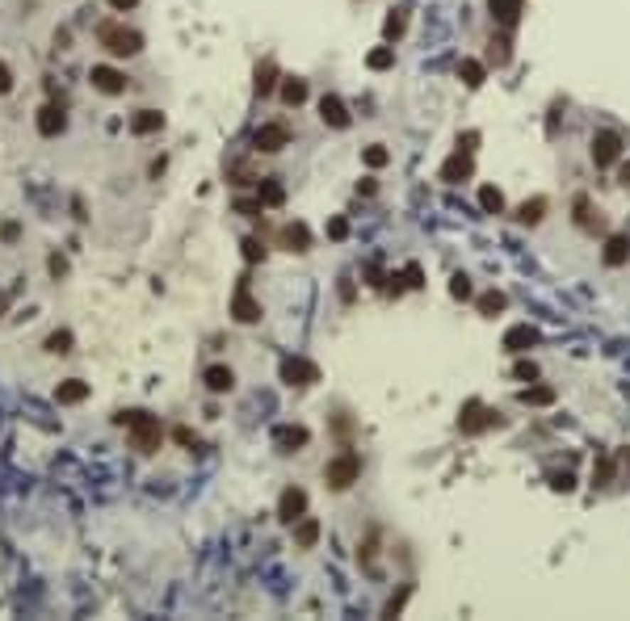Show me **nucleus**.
<instances>
[{
	"instance_id": "7",
	"label": "nucleus",
	"mask_w": 630,
	"mask_h": 621,
	"mask_svg": "<svg viewBox=\"0 0 630 621\" xmlns=\"http://www.w3.org/2000/svg\"><path fill=\"white\" fill-rule=\"evenodd\" d=\"M286 143H290V131H286L282 122H265L261 131L252 134V147H257L261 156H273V151H282Z\"/></svg>"
},
{
	"instance_id": "33",
	"label": "nucleus",
	"mask_w": 630,
	"mask_h": 621,
	"mask_svg": "<svg viewBox=\"0 0 630 621\" xmlns=\"http://www.w3.org/2000/svg\"><path fill=\"white\" fill-rule=\"evenodd\" d=\"M46 353H55V357L72 353V332H50L46 336Z\"/></svg>"
},
{
	"instance_id": "16",
	"label": "nucleus",
	"mask_w": 630,
	"mask_h": 621,
	"mask_svg": "<svg viewBox=\"0 0 630 621\" xmlns=\"http://www.w3.org/2000/svg\"><path fill=\"white\" fill-rule=\"evenodd\" d=\"M68 131V114L59 109V105H43L38 109V134H46V139H55V134Z\"/></svg>"
},
{
	"instance_id": "22",
	"label": "nucleus",
	"mask_w": 630,
	"mask_h": 621,
	"mask_svg": "<svg viewBox=\"0 0 630 621\" xmlns=\"http://www.w3.org/2000/svg\"><path fill=\"white\" fill-rule=\"evenodd\" d=\"M484 76H488V68H484L479 59H462V63H458V80H462L466 89H479Z\"/></svg>"
},
{
	"instance_id": "34",
	"label": "nucleus",
	"mask_w": 630,
	"mask_h": 621,
	"mask_svg": "<svg viewBox=\"0 0 630 621\" xmlns=\"http://www.w3.org/2000/svg\"><path fill=\"white\" fill-rule=\"evenodd\" d=\"M404 30H407V13H404V9H395V13L383 21V34H387V38H400Z\"/></svg>"
},
{
	"instance_id": "2",
	"label": "nucleus",
	"mask_w": 630,
	"mask_h": 621,
	"mask_svg": "<svg viewBox=\"0 0 630 621\" xmlns=\"http://www.w3.org/2000/svg\"><path fill=\"white\" fill-rule=\"evenodd\" d=\"M114 420H118L122 428H131V445H135L139 453H156V449H160V437H164V433H160V420H156V416H147V411L135 407V411H118Z\"/></svg>"
},
{
	"instance_id": "26",
	"label": "nucleus",
	"mask_w": 630,
	"mask_h": 621,
	"mask_svg": "<svg viewBox=\"0 0 630 621\" xmlns=\"http://www.w3.org/2000/svg\"><path fill=\"white\" fill-rule=\"evenodd\" d=\"M277 92H282L286 105H303V101H307V80H299V76H294V80H282Z\"/></svg>"
},
{
	"instance_id": "44",
	"label": "nucleus",
	"mask_w": 630,
	"mask_h": 621,
	"mask_svg": "<svg viewBox=\"0 0 630 621\" xmlns=\"http://www.w3.org/2000/svg\"><path fill=\"white\" fill-rule=\"evenodd\" d=\"M4 92H13V72H9V63L0 59V97H4Z\"/></svg>"
},
{
	"instance_id": "24",
	"label": "nucleus",
	"mask_w": 630,
	"mask_h": 621,
	"mask_svg": "<svg viewBox=\"0 0 630 621\" xmlns=\"http://www.w3.org/2000/svg\"><path fill=\"white\" fill-rule=\"evenodd\" d=\"M273 89H277V63L265 59V63L257 68V97H269Z\"/></svg>"
},
{
	"instance_id": "30",
	"label": "nucleus",
	"mask_w": 630,
	"mask_h": 621,
	"mask_svg": "<svg viewBox=\"0 0 630 621\" xmlns=\"http://www.w3.org/2000/svg\"><path fill=\"white\" fill-rule=\"evenodd\" d=\"M504 307H508V298H504L500 290H488V294H479V310H484V315H500Z\"/></svg>"
},
{
	"instance_id": "27",
	"label": "nucleus",
	"mask_w": 630,
	"mask_h": 621,
	"mask_svg": "<svg viewBox=\"0 0 630 621\" xmlns=\"http://www.w3.org/2000/svg\"><path fill=\"white\" fill-rule=\"evenodd\" d=\"M521 403H525V407H550V403H555V387H525V391H521Z\"/></svg>"
},
{
	"instance_id": "4",
	"label": "nucleus",
	"mask_w": 630,
	"mask_h": 621,
	"mask_svg": "<svg viewBox=\"0 0 630 621\" xmlns=\"http://www.w3.org/2000/svg\"><path fill=\"white\" fill-rule=\"evenodd\" d=\"M89 80H92V89L97 92H105V97H122L127 92V72H118V68H110V63H97L89 72Z\"/></svg>"
},
{
	"instance_id": "1",
	"label": "nucleus",
	"mask_w": 630,
	"mask_h": 621,
	"mask_svg": "<svg viewBox=\"0 0 630 621\" xmlns=\"http://www.w3.org/2000/svg\"><path fill=\"white\" fill-rule=\"evenodd\" d=\"M97 43L105 46L114 59H131V55L143 50V34L131 30L127 21H101V26H97Z\"/></svg>"
},
{
	"instance_id": "37",
	"label": "nucleus",
	"mask_w": 630,
	"mask_h": 621,
	"mask_svg": "<svg viewBox=\"0 0 630 621\" xmlns=\"http://www.w3.org/2000/svg\"><path fill=\"white\" fill-rule=\"evenodd\" d=\"M244 261H248V265L265 261V244H261V239H244Z\"/></svg>"
},
{
	"instance_id": "47",
	"label": "nucleus",
	"mask_w": 630,
	"mask_h": 621,
	"mask_svg": "<svg viewBox=\"0 0 630 621\" xmlns=\"http://www.w3.org/2000/svg\"><path fill=\"white\" fill-rule=\"evenodd\" d=\"M475 143H479V134L471 131V134H462V139H458V147H462V151H475Z\"/></svg>"
},
{
	"instance_id": "11",
	"label": "nucleus",
	"mask_w": 630,
	"mask_h": 621,
	"mask_svg": "<svg viewBox=\"0 0 630 621\" xmlns=\"http://www.w3.org/2000/svg\"><path fill=\"white\" fill-rule=\"evenodd\" d=\"M492 420H496V416H488V407H484V403L471 399L466 407H462V416H458V428H462L466 437H475V433H484Z\"/></svg>"
},
{
	"instance_id": "12",
	"label": "nucleus",
	"mask_w": 630,
	"mask_h": 621,
	"mask_svg": "<svg viewBox=\"0 0 630 621\" xmlns=\"http://www.w3.org/2000/svg\"><path fill=\"white\" fill-rule=\"evenodd\" d=\"M277 239H282L286 252H311V231H307V222H286V227L277 231Z\"/></svg>"
},
{
	"instance_id": "38",
	"label": "nucleus",
	"mask_w": 630,
	"mask_h": 621,
	"mask_svg": "<svg viewBox=\"0 0 630 621\" xmlns=\"http://www.w3.org/2000/svg\"><path fill=\"white\" fill-rule=\"evenodd\" d=\"M609 479H614V462H609V458H601V462L592 466V483L601 487V483H609Z\"/></svg>"
},
{
	"instance_id": "48",
	"label": "nucleus",
	"mask_w": 630,
	"mask_h": 621,
	"mask_svg": "<svg viewBox=\"0 0 630 621\" xmlns=\"http://www.w3.org/2000/svg\"><path fill=\"white\" fill-rule=\"evenodd\" d=\"M139 0H110V9H118V13H127V9H135Z\"/></svg>"
},
{
	"instance_id": "8",
	"label": "nucleus",
	"mask_w": 630,
	"mask_h": 621,
	"mask_svg": "<svg viewBox=\"0 0 630 621\" xmlns=\"http://www.w3.org/2000/svg\"><path fill=\"white\" fill-rule=\"evenodd\" d=\"M315 378H319V369L311 361H303V357H286L282 361V382L286 387H311Z\"/></svg>"
},
{
	"instance_id": "13",
	"label": "nucleus",
	"mask_w": 630,
	"mask_h": 621,
	"mask_svg": "<svg viewBox=\"0 0 630 621\" xmlns=\"http://www.w3.org/2000/svg\"><path fill=\"white\" fill-rule=\"evenodd\" d=\"M471 173H475V160H471V151H454L450 160L442 164V180H450V185H458V180H471Z\"/></svg>"
},
{
	"instance_id": "39",
	"label": "nucleus",
	"mask_w": 630,
	"mask_h": 621,
	"mask_svg": "<svg viewBox=\"0 0 630 621\" xmlns=\"http://www.w3.org/2000/svg\"><path fill=\"white\" fill-rule=\"evenodd\" d=\"M450 294H454V298H462V303H466V298L475 294V290H471V277H462V273H458V277H454V281H450Z\"/></svg>"
},
{
	"instance_id": "43",
	"label": "nucleus",
	"mask_w": 630,
	"mask_h": 621,
	"mask_svg": "<svg viewBox=\"0 0 630 621\" xmlns=\"http://www.w3.org/2000/svg\"><path fill=\"white\" fill-rule=\"evenodd\" d=\"M328 235H332V239H345V235H349V222H345V219H332V222H328Z\"/></svg>"
},
{
	"instance_id": "36",
	"label": "nucleus",
	"mask_w": 630,
	"mask_h": 621,
	"mask_svg": "<svg viewBox=\"0 0 630 621\" xmlns=\"http://www.w3.org/2000/svg\"><path fill=\"white\" fill-rule=\"evenodd\" d=\"M488 63H496V68L508 63V38H492V46H488Z\"/></svg>"
},
{
	"instance_id": "25",
	"label": "nucleus",
	"mask_w": 630,
	"mask_h": 621,
	"mask_svg": "<svg viewBox=\"0 0 630 621\" xmlns=\"http://www.w3.org/2000/svg\"><path fill=\"white\" fill-rule=\"evenodd\" d=\"M257 202L261 206H282L286 202V189L277 180H257Z\"/></svg>"
},
{
	"instance_id": "29",
	"label": "nucleus",
	"mask_w": 630,
	"mask_h": 621,
	"mask_svg": "<svg viewBox=\"0 0 630 621\" xmlns=\"http://www.w3.org/2000/svg\"><path fill=\"white\" fill-rule=\"evenodd\" d=\"M542 215H546V198H534V202H525V206L517 210V219L525 222V227H534V222H542Z\"/></svg>"
},
{
	"instance_id": "18",
	"label": "nucleus",
	"mask_w": 630,
	"mask_h": 621,
	"mask_svg": "<svg viewBox=\"0 0 630 621\" xmlns=\"http://www.w3.org/2000/svg\"><path fill=\"white\" fill-rule=\"evenodd\" d=\"M601 256H605V265H609V269L626 265V261H630V239H626V235H609V239H605V252H601Z\"/></svg>"
},
{
	"instance_id": "3",
	"label": "nucleus",
	"mask_w": 630,
	"mask_h": 621,
	"mask_svg": "<svg viewBox=\"0 0 630 621\" xmlns=\"http://www.w3.org/2000/svg\"><path fill=\"white\" fill-rule=\"evenodd\" d=\"M358 475H361V458H358V453H341V458H332V462L324 466V483H328L332 491L353 487V483H358Z\"/></svg>"
},
{
	"instance_id": "35",
	"label": "nucleus",
	"mask_w": 630,
	"mask_h": 621,
	"mask_svg": "<svg viewBox=\"0 0 630 621\" xmlns=\"http://www.w3.org/2000/svg\"><path fill=\"white\" fill-rule=\"evenodd\" d=\"M407 596H412V583H404V588H400V596H391V600H387L383 617H400V613H404V605H407Z\"/></svg>"
},
{
	"instance_id": "45",
	"label": "nucleus",
	"mask_w": 630,
	"mask_h": 621,
	"mask_svg": "<svg viewBox=\"0 0 630 621\" xmlns=\"http://www.w3.org/2000/svg\"><path fill=\"white\" fill-rule=\"evenodd\" d=\"M407 286H412V290H420V286H425V273H420V265H407Z\"/></svg>"
},
{
	"instance_id": "23",
	"label": "nucleus",
	"mask_w": 630,
	"mask_h": 621,
	"mask_svg": "<svg viewBox=\"0 0 630 621\" xmlns=\"http://www.w3.org/2000/svg\"><path fill=\"white\" fill-rule=\"evenodd\" d=\"M206 387H210L215 395H223V391L235 387V374H231L227 365H210V369H206Z\"/></svg>"
},
{
	"instance_id": "40",
	"label": "nucleus",
	"mask_w": 630,
	"mask_h": 621,
	"mask_svg": "<svg viewBox=\"0 0 630 621\" xmlns=\"http://www.w3.org/2000/svg\"><path fill=\"white\" fill-rule=\"evenodd\" d=\"M513 378L534 382V378H538V365H534V361H517V365H513Z\"/></svg>"
},
{
	"instance_id": "32",
	"label": "nucleus",
	"mask_w": 630,
	"mask_h": 621,
	"mask_svg": "<svg viewBox=\"0 0 630 621\" xmlns=\"http://www.w3.org/2000/svg\"><path fill=\"white\" fill-rule=\"evenodd\" d=\"M361 160H365V168H387L391 151H387L383 143H374V147H365V151H361Z\"/></svg>"
},
{
	"instance_id": "9",
	"label": "nucleus",
	"mask_w": 630,
	"mask_h": 621,
	"mask_svg": "<svg viewBox=\"0 0 630 621\" xmlns=\"http://www.w3.org/2000/svg\"><path fill=\"white\" fill-rule=\"evenodd\" d=\"M299 517H307V491L303 487H286L282 491V500H277V521L294 525Z\"/></svg>"
},
{
	"instance_id": "49",
	"label": "nucleus",
	"mask_w": 630,
	"mask_h": 621,
	"mask_svg": "<svg viewBox=\"0 0 630 621\" xmlns=\"http://www.w3.org/2000/svg\"><path fill=\"white\" fill-rule=\"evenodd\" d=\"M618 180H622V185H630V160L622 164V173H618Z\"/></svg>"
},
{
	"instance_id": "46",
	"label": "nucleus",
	"mask_w": 630,
	"mask_h": 621,
	"mask_svg": "<svg viewBox=\"0 0 630 621\" xmlns=\"http://www.w3.org/2000/svg\"><path fill=\"white\" fill-rule=\"evenodd\" d=\"M235 210H240V215H261L265 206H261V202H248V198H240V202H235Z\"/></svg>"
},
{
	"instance_id": "6",
	"label": "nucleus",
	"mask_w": 630,
	"mask_h": 621,
	"mask_svg": "<svg viewBox=\"0 0 630 621\" xmlns=\"http://www.w3.org/2000/svg\"><path fill=\"white\" fill-rule=\"evenodd\" d=\"M319 118H324V126H332V131H349V109H345V101L336 97V92H324L319 97Z\"/></svg>"
},
{
	"instance_id": "41",
	"label": "nucleus",
	"mask_w": 630,
	"mask_h": 621,
	"mask_svg": "<svg viewBox=\"0 0 630 621\" xmlns=\"http://www.w3.org/2000/svg\"><path fill=\"white\" fill-rule=\"evenodd\" d=\"M550 487H555V491H576V479L563 470V475H550Z\"/></svg>"
},
{
	"instance_id": "31",
	"label": "nucleus",
	"mask_w": 630,
	"mask_h": 621,
	"mask_svg": "<svg viewBox=\"0 0 630 621\" xmlns=\"http://www.w3.org/2000/svg\"><path fill=\"white\" fill-rule=\"evenodd\" d=\"M374 72H387L391 63H395V46H378V50H370V59H365Z\"/></svg>"
},
{
	"instance_id": "17",
	"label": "nucleus",
	"mask_w": 630,
	"mask_h": 621,
	"mask_svg": "<svg viewBox=\"0 0 630 621\" xmlns=\"http://www.w3.org/2000/svg\"><path fill=\"white\" fill-rule=\"evenodd\" d=\"M85 399H89V382H80V378H68V382L55 387V403H63V407L85 403Z\"/></svg>"
},
{
	"instance_id": "14",
	"label": "nucleus",
	"mask_w": 630,
	"mask_h": 621,
	"mask_svg": "<svg viewBox=\"0 0 630 621\" xmlns=\"http://www.w3.org/2000/svg\"><path fill=\"white\" fill-rule=\"evenodd\" d=\"M307 441H311V433H307L303 424H282V428H273V445H277L282 453H294V449H303Z\"/></svg>"
},
{
	"instance_id": "19",
	"label": "nucleus",
	"mask_w": 630,
	"mask_h": 621,
	"mask_svg": "<svg viewBox=\"0 0 630 621\" xmlns=\"http://www.w3.org/2000/svg\"><path fill=\"white\" fill-rule=\"evenodd\" d=\"M521 4L525 0H488V9H492V17L500 26H517L521 21Z\"/></svg>"
},
{
	"instance_id": "5",
	"label": "nucleus",
	"mask_w": 630,
	"mask_h": 621,
	"mask_svg": "<svg viewBox=\"0 0 630 621\" xmlns=\"http://www.w3.org/2000/svg\"><path fill=\"white\" fill-rule=\"evenodd\" d=\"M618 156H622V139L614 131H597L592 134V164L597 168H609V164H618Z\"/></svg>"
},
{
	"instance_id": "28",
	"label": "nucleus",
	"mask_w": 630,
	"mask_h": 621,
	"mask_svg": "<svg viewBox=\"0 0 630 621\" xmlns=\"http://www.w3.org/2000/svg\"><path fill=\"white\" fill-rule=\"evenodd\" d=\"M479 206H484L488 215H500V210H504V193H500L496 185H484V189H479Z\"/></svg>"
},
{
	"instance_id": "21",
	"label": "nucleus",
	"mask_w": 630,
	"mask_h": 621,
	"mask_svg": "<svg viewBox=\"0 0 630 621\" xmlns=\"http://www.w3.org/2000/svg\"><path fill=\"white\" fill-rule=\"evenodd\" d=\"M131 131H135V134H156V131H164V114H160V109H139L135 118H131Z\"/></svg>"
},
{
	"instance_id": "15",
	"label": "nucleus",
	"mask_w": 630,
	"mask_h": 621,
	"mask_svg": "<svg viewBox=\"0 0 630 621\" xmlns=\"http://www.w3.org/2000/svg\"><path fill=\"white\" fill-rule=\"evenodd\" d=\"M534 345H538V328H530V323H517V328L504 332V349L508 353H530Z\"/></svg>"
},
{
	"instance_id": "10",
	"label": "nucleus",
	"mask_w": 630,
	"mask_h": 621,
	"mask_svg": "<svg viewBox=\"0 0 630 621\" xmlns=\"http://www.w3.org/2000/svg\"><path fill=\"white\" fill-rule=\"evenodd\" d=\"M231 315H235V323H257V319H261V303L252 298L248 281H240V290H235V298H231Z\"/></svg>"
},
{
	"instance_id": "20",
	"label": "nucleus",
	"mask_w": 630,
	"mask_h": 621,
	"mask_svg": "<svg viewBox=\"0 0 630 621\" xmlns=\"http://www.w3.org/2000/svg\"><path fill=\"white\" fill-rule=\"evenodd\" d=\"M315 541H319V521L315 517H299L294 521V546L299 550H311Z\"/></svg>"
},
{
	"instance_id": "42",
	"label": "nucleus",
	"mask_w": 630,
	"mask_h": 621,
	"mask_svg": "<svg viewBox=\"0 0 630 621\" xmlns=\"http://www.w3.org/2000/svg\"><path fill=\"white\" fill-rule=\"evenodd\" d=\"M576 222H580V227H592V215H588V198H576Z\"/></svg>"
}]
</instances>
